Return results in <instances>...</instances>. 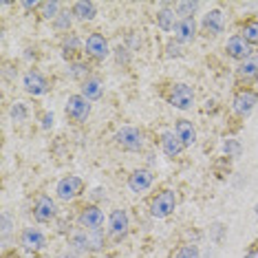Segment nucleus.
<instances>
[{"label":"nucleus","mask_w":258,"mask_h":258,"mask_svg":"<svg viewBox=\"0 0 258 258\" xmlns=\"http://www.w3.org/2000/svg\"><path fill=\"white\" fill-rule=\"evenodd\" d=\"M199 9V3H179L177 5V14L181 18H192V14Z\"/></svg>","instance_id":"a878e982"},{"label":"nucleus","mask_w":258,"mask_h":258,"mask_svg":"<svg viewBox=\"0 0 258 258\" xmlns=\"http://www.w3.org/2000/svg\"><path fill=\"white\" fill-rule=\"evenodd\" d=\"M80 223L89 232H97L99 227L104 225V212L99 208H95V205H91V208H84V212L80 214Z\"/></svg>","instance_id":"0eeeda50"},{"label":"nucleus","mask_w":258,"mask_h":258,"mask_svg":"<svg viewBox=\"0 0 258 258\" xmlns=\"http://www.w3.org/2000/svg\"><path fill=\"white\" fill-rule=\"evenodd\" d=\"M195 18H181L177 25H174V38L179 40V42H190L192 38H195Z\"/></svg>","instance_id":"4468645a"},{"label":"nucleus","mask_w":258,"mask_h":258,"mask_svg":"<svg viewBox=\"0 0 258 258\" xmlns=\"http://www.w3.org/2000/svg\"><path fill=\"white\" fill-rule=\"evenodd\" d=\"M42 126H44V128H51V126H53V115L46 113V115L42 117Z\"/></svg>","instance_id":"72a5a7b5"},{"label":"nucleus","mask_w":258,"mask_h":258,"mask_svg":"<svg viewBox=\"0 0 258 258\" xmlns=\"http://www.w3.org/2000/svg\"><path fill=\"white\" fill-rule=\"evenodd\" d=\"M110 230H113L115 236L126 234V230H128V214L124 212V210H115V212L110 214Z\"/></svg>","instance_id":"aec40b11"},{"label":"nucleus","mask_w":258,"mask_h":258,"mask_svg":"<svg viewBox=\"0 0 258 258\" xmlns=\"http://www.w3.org/2000/svg\"><path fill=\"white\" fill-rule=\"evenodd\" d=\"M40 11H42V18L46 20H55L57 16V11H60V3H55V0H49V3H42L40 5Z\"/></svg>","instance_id":"b1692460"},{"label":"nucleus","mask_w":258,"mask_h":258,"mask_svg":"<svg viewBox=\"0 0 258 258\" xmlns=\"http://www.w3.org/2000/svg\"><path fill=\"white\" fill-rule=\"evenodd\" d=\"M256 102H258V95L254 91H240L236 97H234V110H236L238 115H249L251 110H254V106H256Z\"/></svg>","instance_id":"6e6552de"},{"label":"nucleus","mask_w":258,"mask_h":258,"mask_svg":"<svg viewBox=\"0 0 258 258\" xmlns=\"http://www.w3.org/2000/svg\"><path fill=\"white\" fill-rule=\"evenodd\" d=\"M177 258H199V247L197 245H183V247L179 249Z\"/></svg>","instance_id":"c85d7f7f"},{"label":"nucleus","mask_w":258,"mask_h":258,"mask_svg":"<svg viewBox=\"0 0 258 258\" xmlns=\"http://www.w3.org/2000/svg\"><path fill=\"white\" fill-rule=\"evenodd\" d=\"M157 25H159V29H163V31H170V29H174V11L170 9H161L159 14H157Z\"/></svg>","instance_id":"5701e85b"},{"label":"nucleus","mask_w":258,"mask_h":258,"mask_svg":"<svg viewBox=\"0 0 258 258\" xmlns=\"http://www.w3.org/2000/svg\"><path fill=\"white\" fill-rule=\"evenodd\" d=\"M33 216L40 223H46L55 216V203L51 201L49 197H40L36 201V208H33Z\"/></svg>","instance_id":"9b49d317"},{"label":"nucleus","mask_w":258,"mask_h":258,"mask_svg":"<svg viewBox=\"0 0 258 258\" xmlns=\"http://www.w3.org/2000/svg\"><path fill=\"white\" fill-rule=\"evenodd\" d=\"M225 51H227V55L230 57H234V60H243L245 62L247 57H251V46L243 36H234V38L227 40Z\"/></svg>","instance_id":"20e7f679"},{"label":"nucleus","mask_w":258,"mask_h":258,"mask_svg":"<svg viewBox=\"0 0 258 258\" xmlns=\"http://www.w3.org/2000/svg\"><path fill=\"white\" fill-rule=\"evenodd\" d=\"M161 146H163V152H166L168 157H177L181 150L185 148L183 142L177 137V133H166L161 139Z\"/></svg>","instance_id":"f3484780"},{"label":"nucleus","mask_w":258,"mask_h":258,"mask_svg":"<svg viewBox=\"0 0 258 258\" xmlns=\"http://www.w3.org/2000/svg\"><path fill=\"white\" fill-rule=\"evenodd\" d=\"M238 75L243 80H254V78H258V57H247V60H245L238 67Z\"/></svg>","instance_id":"4be33fe9"},{"label":"nucleus","mask_w":258,"mask_h":258,"mask_svg":"<svg viewBox=\"0 0 258 258\" xmlns=\"http://www.w3.org/2000/svg\"><path fill=\"white\" fill-rule=\"evenodd\" d=\"M128 185H131L133 192L148 190V187L152 185V174L148 172V170H135V172L131 174V179H128Z\"/></svg>","instance_id":"2eb2a0df"},{"label":"nucleus","mask_w":258,"mask_h":258,"mask_svg":"<svg viewBox=\"0 0 258 258\" xmlns=\"http://www.w3.org/2000/svg\"><path fill=\"white\" fill-rule=\"evenodd\" d=\"M20 243L25 245L27 249H31V251L42 249L44 247V234L40 230H36V227H27V230L22 232V236H20Z\"/></svg>","instance_id":"f8f14e48"},{"label":"nucleus","mask_w":258,"mask_h":258,"mask_svg":"<svg viewBox=\"0 0 258 258\" xmlns=\"http://www.w3.org/2000/svg\"><path fill=\"white\" fill-rule=\"evenodd\" d=\"M104 245V240L99 234H86V232H80L73 236V247H80V249H99Z\"/></svg>","instance_id":"ddd939ff"},{"label":"nucleus","mask_w":258,"mask_h":258,"mask_svg":"<svg viewBox=\"0 0 258 258\" xmlns=\"http://www.w3.org/2000/svg\"><path fill=\"white\" fill-rule=\"evenodd\" d=\"M174 205H177L174 192L172 190H163L161 195L152 201V216H157V219H166V216L174 210Z\"/></svg>","instance_id":"7ed1b4c3"},{"label":"nucleus","mask_w":258,"mask_h":258,"mask_svg":"<svg viewBox=\"0 0 258 258\" xmlns=\"http://www.w3.org/2000/svg\"><path fill=\"white\" fill-rule=\"evenodd\" d=\"M256 214H258V205H256Z\"/></svg>","instance_id":"e433bc0d"},{"label":"nucleus","mask_w":258,"mask_h":258,"mask_svg":"<svg viewBox=\"0 0 258 258\" xmlns=\"http://www.w3.org/2000/svg\"><path fill=\"white\" fill-rule=\"evenodd\" d=\"M69 75H71V78H82V75H86V67L84 64H73Z\"/></svg>","instance_id":"2f4dec72"},{"label":"nucleus","mask_w":258,"mask_h":258,"mask_svg":"<svg viewBox=\"0 0 258 258\" xmlns=\"http://www.w3.org/2000/svg\"><path fill=\"white\" fill-rule=\"evenodd\" d=\"M11 117H14L16 121H25L27 119V108L22 102H16L14 106H11Z\"/></svg>","instance_id":"cd10ccee"},{"label":"nucleus","mask_w":258,"mask_h":258,"mask_svg":"<svg viewBox=\"0 0 258 258\" xmlns=\"http://www.w3.org/2000/svg\"><path fill=\"white\" fill-rule=\"evenodd\" d=\"M243 38L247 40L249 44H258V22L256 20H251L243 27Z\"/></svg>","instance_id":"393cba45"},{"label":"nucleus","mask_w":258,"mask_h":258,"mask_svg":"<svg viewBox=\"0 0 258 258\" xmlns=\"http://www.w3.org/2000/svg\"><path fill=\"white\" fill-rule=\"evenodd\" d=\"M223 25H225V20H223V14L219 9L210 11V14L203 18V29L210 33V36H219L223 31Z\"/></svg>","instance_id":"dca6fc26"},{"label":"nucleus","mask_w":258,"mask_h":258,"mask_svg":"<svg viewBox=\"0 0 258 258\" xmlns=\"http://www.w3.org/2000/svg\"><path fill=\"white\" fill-rule=\"evenodd\" d=\"M25 91L31 93V95H44L49 91V84L38 71H29L25 75Z\"/></svg>","instance_id":"9d476101"},{"label":"nucleus","mask_w":258,"mask_h":258,"mask_svg":"<svg viewBox=\"0 0 258 258\" xmlns=\"http://www.w3.org/2000/svg\"><path fill=\"white\" fill-rule=\"evenodd\" d=\"M55 27L57 29H69L71 27V18H69V14H60L55 18Z\"/></svg>","instance_id":"7c9ffc66"},{"label":"nucleus","mask_w":258,"mask_h":258,"mask_svg":"<svg viewBox=\"0 0 258 258\" xmlns=\"http://www.w3.org/2000/svg\"><path fill=\"white\" fill-rule=\"evenodd\" d=\"M82 192V179L80 177H64L60 183H57V197L62 201H71Z\"/></svg>","instance_id":"423d86ee"},{"label":"nucleus","mask_w":258,"mask_h":258,"mask_svg":"<svg viewBox=\"0 0 258 258\" xmlns=\"http://www.w3.org/2000/svg\"><path fill=\"white\" fill-rule=\"evenodd\" d=\"M91 113V104L86 97L82 95H71L67 99V115L73 121H86V117Z\"/></svg>","instance_id":"f03ea898"},{"label":"nucleus","mask_w":258,"mask_h":258,"mask_svg":"<svg viewBox=\"0 0 258 258\" xmlns=\"http://www.w3.org/2000/svg\"><path fill=\"white\" fill-rule=\"evenodd\" d=\"M177 137L183 142V146H192L197 142V133H195V128H192V124L190 121H185V119H181V121H177Z\"/></svg>","instance_id":"a211bd4d"},{"label":"nucleus","mask_w":258,"mask_h":258,"mask_svg":"<svg viewBox=\"0 0 258 258\" xmlns=\"http://www.w3.org/2000/svg\"><path fill=\"white\" fill-rule=\"evenodd\" d=\"M36 0H33V3H22V7H27V9H33V7H36Z\"/></svg>","instance_id":"f704fd0d"},{"label":"nucleus","mask_w":258,"mask_h":258,"mask_svg":"<svg viewBox=\"0 0 258 258\" xmlns=\"http://www.w3.org/2000/svg\"><path fill=\"white\" fill-rule=\"evenodd\" d=\"M80 46V40L75 38V36H69L67 38V42H64V49H67V55L69 53H75V49Z\"/></svg>","instance_id":"c756f323"},{"label":"nucleus","mask_w":258,"mask_h":258,"mask_svg":"<svg viewBox=\"0 0 258 258\" xmlns=\"http://www.w3.org/2000/svg\"><path fill=\"white\" fill-rule=\"evenodd\" d=\"M86 51L97 57V60H104V57L108 55V42L104 36H99V33H91L89 38H86Z\"/></svg>","instance_id":"1a4fd4ad"},{"label":"nucleus","mask_w":258,"mask_h":258,"mask_svg":"<svg viewBox=\"0 0 258 258\" xmlns=\"http://www.w3.org/2000/svg\"><path fill=\"white\" fill-rule=\"evenodd\" d=\"M95 11V3H91V0H80V3L73 5V16H78L80 20H93Z\"/></svg>","instance_id":"6ab92c4d"},{"label":"nucleus","mask_w":258,"mask_h":258,"mask_svg":"<svg viewBox=\"0 0 258 258\" xmlns=\"http://www.w3.org/2000/svg\"><path fill=\"white\" fill-rule=\"evenodd\" d=\"M245 258H258V251L251 249V251H247V256H245Z\"/></svg>","instance_id":"c9c22d12"},{"label":"nucleus","mask_w":258,"mask_h":258,"mask_svg":"<svg viewBox=\"0 0 258 258\" xmlns=\"http://www.w3.org/2000/svg\"><path fill=\"white\" fill-rule=\"evenodd\" d=\"M102 91H104L102 82L95 80V78H91V80L84 82V86H82V97H86V99H99V97H102Z\"/></svg>","instance_id":"412c9836"},{"label":"nucleus","mask_w":258,"mask_h":258,"mask_svg":"<svg viewBox=\"0 0 258 258\" xmlns=\"http://www.w3.org/2000/svg\"><path fill=\"white\" fill-rule=\"evenodd\" d=\"M9 230H11V221H9L7 214H3V234H5V236L9 234Z\"/></svg>","instance_id":"473e14b6"},{"label":"nucleus","mask_w":258,"mask_h":258,"mask_svg":"<svg viewBox=\"0 0 258 258\" xmlns=\"http://www.w3.org/2000/svg\"><path fill=\"white\" fill-rule=\"evenodd\" d=\"M192 102H195V93H192L190 86H185V84H177V86H174L172 95H170V104H172L174 108L187 110L192 106Z\"/></svg>","instance_id":"39448f33"},{"label":"nucleus","mask_w":258,"mask_h":258,"mask_svg":"<svg viewBox=\"0 0 258 258\" xmlns=\"http://www.w3.org/2000/svg\"><path fill=\"white\" fill-rule=\"evenodd\" d=\"M117 144L121 146L124 150H131V152H137V150H142V146H144V137H142V133L137 131V128H133V126H126V128H121L119 133H117Z\"/></svg>","instance_id":"f257e3e1"},{"label":"nucleus","mask_w":258,"mask_h":258,"mask_svg":"<svg viewBox=\"0 0 258 258\" xmlns=\"http://www.w3.org/2000/svg\"><path fill=\"white\" fill-rule=\"evenodd\" d=\"M223 150L227 152V157H238L243 148H240V144L236 142V139H227V142L223 144Z\"/></svg>","instance_id":"bb28decb"}]
</instances>
